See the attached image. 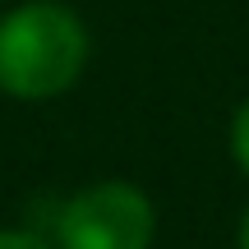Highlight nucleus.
I'll use <instances>...</instances> for the list:
<instances>
[{"label":"nucleus","instance_id":"3","mask_svg":"<svg viewBox=\"0 0 249 249\" xmlns=\"http://www.w3.org/2000/svg\"><path fill=\"white\" fill-rule=\"evenodd\" d=\"M226 148H231V161L240 166V176L249 180V97L231 111V124H226Z\"/></svg>","mask_w":249,"mask_h":249},{"label":"nucleus","instance_id":"4","mask_svg":"<svg viewBox=\"0 0 249 249\" xmlns=\"http://www.w3.org/2000/svg\"><path fill=\"white\" fill-rule=\"evenodd\" d=\"M0 249H55V245H46L42 235H33V231H9V226H0Z\"/></svg>","mask_w":249,"mask_h":249},{"label":"nucleus","instance_id":"5","mask_svg":"<svg viewBox=\"0 0 249 249\" xmlns=\"http://www.w3.org/2000/svg\"><path fill=\"white\" fill-rule=\"evenodd\" d=\"M235 245H240V249H249V208L240 213V226H235Z\"/></svg>","mask_w":249,"mask_h":249},{"label":"nucleus","instance_id":"1","mask_svg":"<svg viewBox=\"0 0 249 249\" xmlns=\"http://www.w3.org/2000/svg\"><path fill=\"white\" fill-rule=\"evenodd\" d=\"M92 55L88 23L60 0H23L0 14V92L14 102L65 97Z\"/></svg>","mask_w":249,"mask_h":249},{"label":"nucleus","instance_id":"2","mask_svg":"<svg viewBox=\"0 0 249 249\" xmlns=\"http://www.w3.org/2000/svg\"><path fill=\"white\" fill-rule=\"evenodd\" d=\"M157 208L134 180H92L65 198L55 249H152Z\"/></svg>","mask_w":249,"mask_h":249}]
</instances>
